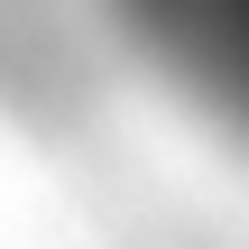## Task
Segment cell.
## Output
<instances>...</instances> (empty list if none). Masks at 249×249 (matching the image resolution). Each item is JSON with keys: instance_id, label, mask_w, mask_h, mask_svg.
Returning <instances> with one entry per match:
<instances>
[{"instance_id": "6da1fadb", "label": "cell", "mask_w": 249, "mask_h": 249, "mask_svg": "<svg viewBox=\"0 0 249 249\" xmlns=\"http://www.w3.org/2000/svg\"><path fill=\"white\" fill-rule=\"evenodd\" d=\"M129 18L194 46H249V0H129Z\"/></svg>"}]
</instances>
